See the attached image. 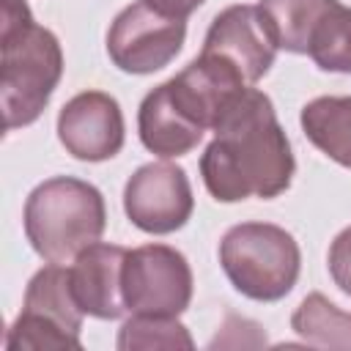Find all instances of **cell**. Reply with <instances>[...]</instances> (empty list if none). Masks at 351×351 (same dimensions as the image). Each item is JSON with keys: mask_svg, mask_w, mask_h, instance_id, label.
Returning <instances> with one entry per match:
<instances>
[{"mask_svg": "<svg viewBox=\"0 0 351 351\" xmlns=\"http://www.w3.org/2000/svg\"><path fill=\"white\" fill-rule=\"evenodd\" d=\"M293 170L291 143L271 99L247 85L214 123V140L200 159L206 189L219 203H239L252 195L269 200L291 186Z\"/></svg>", "mask_w": 351, "mask_h": 351, "instance_id": "obj_1", "label": "cell"}, {"mask_svg": "<svg viewBox=\"0 0 351 351\" xmlns=\"http://www.w3.org/2000/svg\"><path fill=\"white\" fill-rule=\"evenodd\" d=\"M0 101L5 132L33 123L63 77V52L52 30L33 22L25 0H0Z\"/></svg>", "mask_w": 351, "mask_h": 351, "instance_id": "obj_2", "label": "cell"}, {"mask_svg": "<svg viewBox=\"0 0 351 351\" xmlns=\"http://www.w3.org/2000/svg\"><path fill=\"white\" fill-rule=\"evenodd\" d=\"M107 208L101 192L80 178L55 176L38 184L25 203V233L49 263H66L101 239Z\"/></svg>", "mask_w": 351, "mask_h": 351, "instance_id": "obj_3", "label": "cell"}, {"mask_svg": "<svg viewBox=\"0 0 351 351\" xmlns=\"http://www.w3.org/2000/svg\"><path fill=\"white\" fill-rule=\"evenodd\" d=\"M219 263L239 293L255 302H277L296 285L302 252L285 228L241 222L222 236Z\"/></svg>", "mask_w": 351, "mask_h": 351, "instance_id": "obj_4", "label": "cell"}, {"mask_svg": "<svg viewBox=\"0 0 351 351\" xmlns=\"http://www.w3.org/2000/svg\"><path fill=\"white\" fill-rule=\"evenodd\" d=\"M121 288L132 313L181 315L192 302V269L178 250L145 244L126 252Z\"/></svg>", "mask_w": 351, "mask_h": 351, "instance_id": "obj_5", "label": "cell"}, {"mask_svg": "<svg viewBox=\"0 0 351 351\" xmlns=\"http://www.w3.org/2000/svg\"><path fill=\"white\" fill-rule=\"evenodd\" d=\"M186 22L178 16H167L137 0L126 5L107 33L110 60L129 74H151L165 69L184 44Z\"/></svg>", "mask_w": 351, "mask_h": 351, "instance_id": "obj_6", "label": "cell"}, {"mask_svg": "<svg viewBox=\"0 0 351 351\" xmlns=\"http://www.w3.org/2000/svg\"><path fill=\"white\" fill-rule=\"evenodd\" d=\"M123 208L132 225L145 233H173L186 225L195 208L189 178L170 162L143 165L123 189Z\"/></svg>", "mask_w": 351, "mask_h": 351, "instance_id": "obj_7", "label": "cell"}, {"mask_svg": "<svg viewBox=\"0 0 351 351\" xmlns=\"http://www.w3.org/2000/svg\"><path fill=\"white\" fill-rule=\"evenodd\" d=\"M203 55H211L219 63L230 66L247 85H252L274 63L277 41L261 8L239 3L214 16L203 41Z\"/></svg>", "mask_w": 351, "mask_h": 351, "instance_id": "obj_8", "label": "cell"}, {"mask_svg": "<svg viewBox=\"0 0 351 351\" xmlns=\"http://www.w3.org/2000/svg\"><path fill=\"white\" fill-rule=\"evenodd\" d=\"M58 137L74 159H112L123 145V112L110 93L82 90L63 104L58 115Z\"/></svg>", "mask_w": 351, "mask_h": 351, "instance_id": "obj_9", "label": "cell"}, {"mask_svg": "<svg viewBox=\"0 0 351 351\" xmlns=\"http://www.w3.org/2000/svg\"><path fill=\"white\" fill-rule=\"evenodd\" d=\"M126 252L129 250L118 244L93 241L74 258V269H69L71 291L85 315L121 318L126 313L123 288H121Z\"/></svg>", "mask_w": 351, "mask_h": 351, "instance_id": "obj_10", "label": "cell"}, {"mask_svg": "<svg viewBox=\"0 0 351 351\" xmlns=\"http://www.w3.org/2000/svg\"><path fill=\"white\" fill-rule=\"evenodd\" d=\"M137 129H140L143 145L162 159H176L189 154L203 140V132H206L181 110L167 82H162L143 99Z\"/></svg>", "mask_w": 351, "mask_h": 351, "instance_id": "obj_11", "label": "cell"}, {"mask_svg": "<svg viewBox=\"0 0 351 351\" xmlns=\"http://www.w3.org/2000/svg\"><path fill=\"white\" fill-rule=\"evenodd\" d=\"M307 140L343 167H351V96H318L302 107Z\"/></svg>", "mask_w": 351, "mask_h": 351, "instance_id": "obj_12", "label": "cell"}, {"mask_svg": "<svg viewBox=\"0 0 351 351\" xmlns=\"http://www.w3.org/2000/svg\"><path fill=\"white\" fill-rule=\"evenodd\" d=\"M337 0H261L258 8L277 41V49L307 55L310 36Z\"/></svg>", "mask_w": 351, "mask_h": 351, "instance_id": "obj_13", "label": "cell"}, {"mask_svg": "<svg viewBox=\"0 0 351 351\" xmlns=\"http://www.w3.org/2000/svg\"><path fill=\"white\" fill-rule=\"evenodd\" d=\"M22 310L38 313V315L66 326L74 335H80L82 315H85L82 307L74 299L71 274L60 263H49L41 271L33 274V280L27 282V293H25V307Z\"/></svg>", "mask_w": 351, "mask_h": 351, "instance_id": "obj_14", "label": "cell"}, {"mask_svg": "<svg viewBox=\"0 0 351 351\" xmlns=\"http://www.w3.org/2000/svg\"><path fill=\"white\" fill-rule=\"evenodd\" d=\"M293 332L315 348H351V313H343L324 293L302 299L291 315Z\"/></svg>", "mask_w": 351, "mask_h": 351, "instance_id": "obj_15", "label": "cell"}, {"mask_svg": "<svg viewBox=\"0 0 351 351\" xmlns=\"http://www.w3.org/2000/svg\"><path fill=\"white\" fill-rule=\"evenodd\" d=\"M307 55L324 71L351 74V8L335 3L310 36Z\"/></svg>", "mask_w": 351, "mask_h": 351, "instance_id": "obj_16", "label": "cell"}, {"mask_svg": "<svg viewBox=\"0 0 351 351\" xmlns=\"http://www.w3.org/2000/svg\"><path fill=\"white\" fill-rule=\"evenodd\" d=\"M192 337L184 324L176 321V315H143L134 313L118 335L121 351H137V348H192Z\"/></svg>", "mask_w": 351, "mask_h": 351, "instance_id": "obj_17", "label": "cell"}, {"mask_svg": "<svg viewBox=\"0 0 351 351\" xmlns=\"http://www.w3.org/2000/svg\"><path fill=\"white\" fill-rule=\"evenodd\" d=\"M5 348L8 351H69V348L77 351L82 348V343H80V335L69 332L66 326L38 313L22 310L19 318L8 329Z\"/></svg>", "mask_w": 351, "mask_h": 351, "instance_id": "obj_18", "label": "cell"}, {"mask_svg": "<svg viewBox=\"0 0 351 351\" xmlns=\"http://www.w3.org/2000/svg\"><path fill=\"white\" fill-rule=\"evenodd\" d=\"M329 271L343 293L351 296V228H346L329 247Z\"/></svg>", "mask_w": 351, "mask_h": 351, "instance_id": "obj_19", "label": "cell"}, {"mask_svg": "<svg viewBox=\"0 0 351 351\" xmlns=\"http://www.w3.org/2000/svg\"><path fill=\"white\" fill-rule=\"evenodd\" d=\"M148 5H154L156 11L167 14V16H178V19H186L195 8H200L206 0H145Z\"/></svg>", "mask_w": 351, "mask_h": 351, "instance_id": "obj_20", "label": "cell"}]
</instances>
